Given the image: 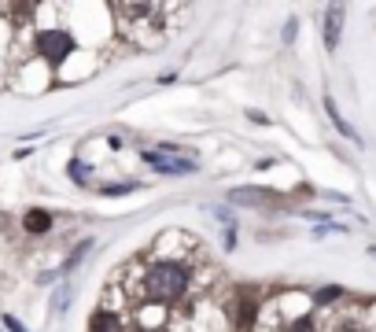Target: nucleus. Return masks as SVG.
<instances>
[{
    "label": "nucleus",
    "mask_w": 376,
    "mask_h": 332,
    "mask_svg": "<svg viewBox=\"0 0 376 332\" xmlns=\"http://www.w3.org/2000/svg\"><path fill=\"white\" fill-rule=\"evenodd\" d=\"M137 296L151 306H177L192 296V266L185 259H155L140 273Z\"/></svg>",
    "instance_id": "obj_1"
},
{
    "label": "nucleus",
    "mask_w": 376,
    "mask_h": 332,
    "mask_svg": "<svg viewBox=\"0 0 376 332\" xmlns=\"http://www.w3.org/2000/svg\"><path fill=\"white\" fill-rule=\"evenodd\" d=\"M74 48H77V41L67 27H41L33 37V52L41 56L48 67H63V63L74 56Z\"/></svg>",
    "instance_id": "obj_2"
},
{
    "label": "nucleus",
    "mask_w": 376,
    "mask_h": 332,
    "mask_svg": "<svg viewBox=\"0 0 376 332\" xmlns=\"http://www.w3.org/2000/svg\"><path fill=\"white\" fill-rule=\"evenodd\" d=\"M140 159H144L151 170L166 174V177H188V174H196V159H192V156H166V151H159V148H148V151H140Z\"/></svg>",
    "instance_id": "obj_3"
},
{
    "label": "nucleus",
    "mask_w": 376,
    "mask_h": 332,
    "mask_svg": "<svg viewBox=\"0 0 376 332\" xmlns=\"http://www.w3.org/2000/svg\"><path fill=\"white\" fill-rule=\"evenodd\" d=\"M343 19H347V8H343V4H329V8H325V22H321V30H325V48H329V52H336V48H340Z\"/></svg>",
    "instance_id": "obj_4"
},
{
    "label": "nucleus",
    "mask_w": 376,
    "mask_h": 332,
    "mask_svg": "<svg viewBox=\"0 0 376 332\" xmlns=\"http://www.w3.org/2000/svg\"><path fill=\"white\" fill-rule=\"evenodd\" d=\"M232 322H236V329H255L258 322V299L255 296H236V306H232Z\"/></svg>",
    "instance_id": "obj_5"
},
{
    "label": "nucleus",
    "mask_w": 376,
    "mask_h": 332,
    "mask_svg": "<svg viewBox=\"0 0 376 332\" xmlns=\"http://www.w3.org/2000/svg\"><path fill=\"white\" fill-rule=\"evenodd\" d=\"M22 229L30 236H45V233H52V214L45 207H30L22 214Z\"/></svg>",
    "instance_id": "obj_6"
},
{
    "label": "nucleus",
    "mask_w": 376,
    "mask_h": 332,
    "mask_svg": "<svg viewBox=\"0 0 376 332\" xmlns=\"http://www.w3.org/2000/svg\"><path fill=\"white\" fill-rule=\"evenodd\" d=\"M266 199H273V193L255 188V185H243V188H232L229 193V203H240V207H262Z\"/></svg>",
    "instance_id": "obj_7"
},
{
    "label": "nucleus",
    "mask_w": 376,
    "mask_h": 332,
    "mask_svg": "<svg viewBox=\"0 0 376 332\" xmlns=\"http://www.w3.org/2000/svg\"><path fill=\"white\" fill-rule=\"evenodd\" d=\"M89 332H126V325H122V317L114 314V310H100L89 317Z\"/></svg>",
    "instance_id": "obj_8"
},
{
    "label": "nucleus",
    "mask_w": 376,
    "mask_h": 332,
    "mask_svg": "<svg viewBox=\"0 0 376 332\" xmlns=\"http://www.w3.org/2000/svg\"><path fill=\"white\" fill-rule=\"evenodd\" d=\"M325 111H329V122L336 126V130H340V137H347V140H354V144H358L361 137H358V133H354L347 122H343V114H340V107H336V100H332V96H325Z\"/></svg>",
    "instance_id": "obj_9"
},
{
    "label": "nucleus",
    "mask_w": 376,
    "mask_h": 332,
    "mask_svg": "<svg viewBox=\"0 0 376 332\" xmlns=\"http://www.w3.org/2000/svg\"><path fill=\"white\" fill-rule=\"evenodd\" d=\"M310 299H314L317 306H332V303L343 299V288H340V285H321V288L310 292Z\"/></svg>",
    "instance_id": "obj_10"
},
{
    "label": "nucleus",
    "mask_w": 376,
    "mask_h": 332,
    "mask_svg": "<svg viewBox=\"0 0 376 332\" xmlns=\"http://www.w3.org/2000/svg\"><path fill=\"white\" fill-rule=\"evenodd\" d=\"M67 174H70L74 185H89V174H93V166L82 163V159H70V163H67Z\"/></svg>",
    "instance_id": "obj_11"
},
{
    "label": "nucleus",
    "mask_w": 376,
    "mask_h": 332,
    "mask_svg": "<svg viewBox=\"0 0 376 332\" xmlns=\"http://www.w3.org/2000/svg\"><path fill=\"white\" fill-rule=\"evenodd\" d=\"M89 251H93V236H85V240H82V244H77V248L70 251V259H67V262H63V273H67V270H74V266H77V262H82V259H85V255H89Z\"/></svg>",
    "instance_id": "obj_12"
},
{
    "label": "nucleus",
    "mask_w": 376,
    "mask_h": 332,
    "mask_svg": "<svg viewBox=\"0 0 376 332\" xmlns=\"http://www.w3.org/2000/svg\"><path fill=\"white\" fill-rule=\"evenodd\" d=\"M288 332H321V329L310 314H303V317H295V322H288Z\"/></svg>",
    "instance_id": "obj_13"
},
{
    "label": "nucleus",
    "mask_w": 376,
    "mask_h": 332,
    "mask_svg": "<svg viewBox=\"0 0 376 332\" xmlns=\"http://www.w3.org/2000/svg\"><path fill=\"white\" fill-rule=\"evenodd\" d=\"M103 196H126V193H137V181H122V185H100Z\"/></svg>",
    "instance_id": "obj_14"
},
{
    "label": "nucleus",
    "mask_w": 376,
    "mask_h": 332,
    "mask_svg": "<svg viewBox=\"0 0 376 332\" xmlns=\"http://www.w3.org/2000/svg\"><path fill=\"white\" fill-rule=\"evenodd\" d=\"M70 296H74L70 288H59V292H56V314H63V310L70 306Z\"/></svg>",
    "instance_id": "obj_15"
},
{
    "label": "nucleus",
    "mask_w": 376,
    "mask_h": 332,
    "mask_svg": "<svg viewBox=\"0 0 376 332\" xmlns=\"http://www.w3.org/2000/svg\"><path fill=\"white\" fill-rule=\"evenodd\" d=\"M280 37H284V45H292L295 37H299V22H295V19H288V22H284V33H280Z\"/></svg>",
    "instance_id": "obj_16"
},
{
    "label": "nucleus",
    "mask_w": 376,
    "mask_h": 332,
    "mask_svg": "<svg viewBox=\"0 0 376 332\" xmlns=\"http://www.w3.org/2000/svg\"><path fill=\"white\" fill-rule=\"evenodd\" d=\"M0 322H4V329H8V332H26V325L19 322L15 314H4V317H0Z\"/></svg>",
    "instance_id": "obj_17"
},
{
    "label": "nucleus",
    "mask_w": 376,
    "mask_h": 332,
    "mask_svg": "<svg viewBox=\"0 0 376 332\" xmlns=\"http://www.w3.org/2000/svg\"><path fill=\"white\" fill-rule=\"evenodd\" d=\"M248 119H251L255 126H269V114H266V111H258V107H251V111H248Z\"/></svg>",
    "instance_id": "obj_18"
},
{
    "label": "nucleus",
    "mask_w": 376,
    "mask_h": 332,
    "mask_svg": "<svg viewBox=\"0 0 376 332\" xmlns=\"http://www.w3.org/2000/svg\"><path fill=\"white\" fill-rule=\"evenodd\" d=\"M332 332H361V329H358V325L351 322V317H343V322H340V325H336Z\"/></svg>",
    "instance_id": "obj_19"
},
{
    "label": "nucleus",
    "mask_w": 376,
    "mask_h": 332,
    "mask_svg": "<svg viewBox=\"0 0 376 332\" xmlns=\"http://www.w3.org/2000/svg\"><path fill=\"white\" fill-rule=\"evenodd\" d=\"M107 148L111 151H122V137H107Z\"/></svg>",
    "instance_id": "obj_20"
}]
</instances>
